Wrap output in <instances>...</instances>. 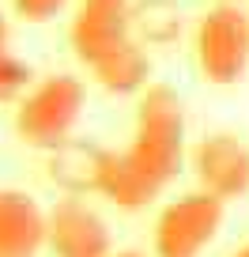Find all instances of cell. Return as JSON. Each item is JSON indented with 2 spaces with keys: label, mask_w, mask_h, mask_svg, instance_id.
Returning <instances> with one entry per match:
<instances>
[{
  "label": "cell",
  "mask_w": 249,
  "mask_h": 257,
  "mask_svg": "<svg viewBox=\"0 0 249 257\" xmlns=\"http://www.w3.org/2000/svg\"><path fill=\"white\" fill-rule=\"evenodd\" d=\"M132 38L140 46H174L181 38L177 0H136L132 4Z\"/></svg>",
  "instance_id": "obj_11"
},
{
  "label": "cell",
  "mask_w": 249,
  "mask_h": 257,
  "mask_svg": "<svg viewBox=\"0 0 249 257\" xmlns=\"http://www.w3.org/2000/svg\"><path fill=\"white\" fill-rule=\"evenodd\" d=\"M185 159V106L170 83H151L136 102V128L125 152H110L102 197L140 212L177 178Z\"/></svg>",
  "instance_id": "obj_1"
},
{
  "label": "cell",
  "mask_w": 249,
  "mask_h": 257,
  "mask_svg": "<svg viewBox=\"0 0 249 257\" xmlns=\"http://www.w3.org/2000/svg\"><path fill=\"white\" fill-rule=\"evenodd\" d=\"M31 87H34L31 64L4 49V53H0V102H19Z\"/></svg>",
  "instance_id": "obj_12"
},
{
  "label": "cell",
  "mask_w": 249,
  "mask_h": 257,
  "mask_svg": "<svg viewBox=\"0 0 249 257\" xmlns=\"http://www.w3.org/2000/svg\"><path fill=\"white\" fill-rule=\"evenodd\" d=\"M219 4H238V0H219Z\"/></svg>",
  "instance_id": "obj_17"
},
{
  "label": "cell",
  "mask_w": 249,
  "mask_h": 257,
  "mask_svg": "<svg viewBox=\"0 0 249 257\" xmlns=\"http://www.w3.org/2000/svg\"><path fill=\"white\" fill-rule=\"evenodd\" d=\"M132 42V0H83L68 27L76 61L95 68L102 57Z\"/></svg>",
  "instance_id": "obj_5"
},
{
  "label": "cell",
  "mask_w": 249,
  "mask_h": 257,
  "mask_svg": "<svg viewBox=\"0 0 249 257\" xmlns=\"http://www.w3.org/2000/svg\"><path fill=\"white\" fill-rule=\"evenodd\" d=\"M223 208L226 204L204 189L170 201L155 219V257H200L223 227Z\"/></svg>",
  "instance_id": "obj_4"
},
{
  "label": "cell",
  "mask_w": 249,
  "mask_h": 257,
  "mask_svg": "<svg viewBox=\"0 0 249 257\" xmlns=\"http://www.w3.org/2000/svg\"><path fill=\"white\" fill-rule=\"evenodd\" d=\"M91 76H95V83L102 91H110V95H144V91L151 87V57L132 38L121 49H113L110 57H102V61L91 68Z\"/></svg>",
  "instance_id": "obj_10"
},
{
  "label": "cell",
  "mask_w": 249,
  "mask_h": 257,
  "mask_svg": "<svg viewBox=\"0 0 249 257\" xmlns=\"http://www.w3.org/2000/svg\"><path fill=\"white\" fill-rule=\"evenodd\" d=\"M110 257H144V253H132V249H125V253H110Z\"/></svg>",
  "instance_id": "obj_15"
},
{
  "label": "cell",
  "mask_w": 249,
  "mask_h": 257,
  "mask_svg": "<svg viewBox=\"0 0 249 257\" xmlns=\"http://www.w3.org/2000/svg\"><path fill=\"white\" fill-rule=\"evenodd\" d=\"M46 246L53 257H110V227L80 197H61L46 212Z\"/></svg>",
  "instance_id": "obj_6"
},
{
  "label": "cell",
  "mask_w": 249,
  "mask_h": 257,
  "mask_svg": "<svg viewBox=\"0 0 249 257\" xmlns=\"http://www.w3.org/2000/svg\"><path fill=\"white\" fill-rule=\"evenodd\" d=\"M110 167V152L98 148L95 140L72 137L57 152H49V178L57 189H65L68 197H87V193H102V178Z\"/></svg>",
  "instance_id": "obj_8"
},
{
  "label": "cell",
  "mask_w": 249,
  "mask_h": 257,
  "mask_svg": "<svg viewBox=\"0 0 249 257\" xmlns=\"http://www.w3.org/2000/svg\"><path fill=\"white\" fill-rule=\"evenodd\" d=\"M234 257H249V242H245V246H241V249H238Z\"/></svg>",
  "instance_id": "obj_16"
},
{
  "label": "cell",
  "mask_w": 249,
  "mask_h": 257,
  "mask_svg": "<svg viewBox=\"0 0 249 257\" xmlns=\"http://www.w3.org/2000/svg\"><path fill=\"white\" fill-rule=\"evenodd\" d=\"M83 113V83L68 72H57L38 80L23 98L16 102L12 128L27 148L57 152L72 140V128Z\"/></svg>",
  "instance_id": "obj_2"
},
{
  "label": "cell",
  "mask_w": 249,
  "mask_h": 257,
  "mask_svg": "<svg viewBox=\"0 0 249 257\" xmlns=\"http://www.w3.org/2000/svg\"><path fill=\"white\" fill-rule=\"evenodd\" d=\"M65 8H68V0H12V12L23 23H49Z\"/></svg>",
  "instance_id": "obj_13"
},
{
  "label": "cell",
  "mask_w": 249,
  "mask_h": 257,
  "mask_svg": "<svg viewBox=\"0 0 249 257\" xmlns=\"http://www.w3.org/2000/svg\"><path fill=\"white\" fill-rule=\"evenodd\" d=\"M193 174L204 193L238 201L249 193V148L234 133H211L193 148Z\"/></svg>",
  "instance_id": "obj_7"
},
{
  "label": "cell",
  "mask_w": 249,
  "mask_h": 257,
  "mask_svg": "<svg viewBox=\"0 0 249 257\" xmlns=\"http://www.w3.org/2000/svg\"><path fill=\"white\" fill-rule=\"evenodd\" d=\"M196 68L215 87H234L249 68V12L241 4H215L193 31Z\"/></svg>",
  "instance_id": "obj_3"
},
{
  "label": "cell",
  "mask_w": 249,
  "mask_h": 257,
  "mask_svg": "<svg viewBox=\"0 0 249 257\" xmlns=\"http://www.w3.org/2000/svg\"><path fill=\"white\" fill-rule=\"evenodd\" d=\"M4 49H8V19L0 16V53H4Z\"/></svg>",
  "instance_id": "obj_14"
},
{
  "label": "cell",
  "mask_w": 249,
  "mask_h": 257,
  "mask_svg": "<svg viewBox=\"0 0 249 257\" xmlns=\"http://www.w3.org/2000/svg\"><path fill=\"white\" fill-rule=\"evenodd\" d=\"M46 246V212L23 189H0V257H38Z\"/></svg>",
  "instance_id": "obj_9"
}]
</instances>
